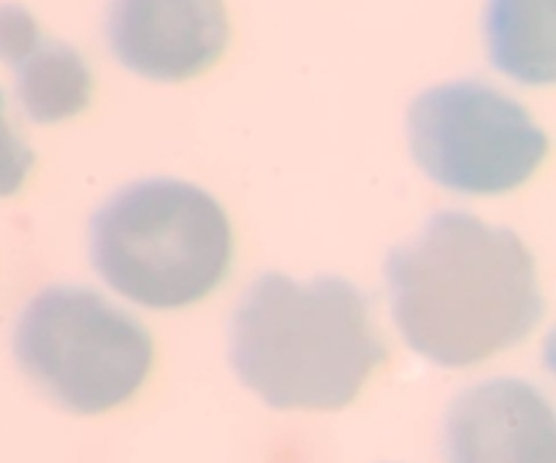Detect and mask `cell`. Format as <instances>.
Returning <instances> with one entry per match:
<instances>
[{
	"instance_id": "6da1fadb",
	"label": "cell",
	"mask_w": 556,
	"mask_h": 463,
	"mask_svg": "<svg viewBox=\"0 0 556 463\" xmlns=\"http://www.w3.org/2000/svg\"><path fill=\"white\" fill-rule=\"evenodd\" d=\"M391 312L407 345L443 369L525 342L546 312L535 255L519 233L467 211H438L386 258Z\"/></svg>"
},
{
	"instance_id": "7a4b0ae2",
	"label": "cell",
	"mask_w": 556,
	"mask_h": 463,
	"mask_svg": "<svg viewBox=\"0 0 556 463\" xmlns=\"http://www.w3.org/2000/svg\"><path fill=\"white\" fill-rule=\"evenodd\" d=\"M228 358L244 388L275 410H342L389 361V347L353 282L266 271L233 309Z\"/></svg>"
},
{
	"instance_id": "3957f363",
	"label": "cell",
	"mask_w": 556,
	"mask_h": 463,
	"mask_svg": "<svg viewBox=\"0 0 556 463\" xmlns=\"http://www.w3.org/2000/svg\"><path fill=\"white\" fill-rule=\"evenodd\" d=\"M90 258L114 293L147 309H182L231 269L233 233L206 190L141 179L117 190L90 222Z\"/></svg>"
},
{
	"instance_id": "277c9868",
	"label": "cell",
	"mask_w": 556,
	"mask_h": 463,
	"mask_svg": "<svg viewBox=\"0 0 556 463\" xmlns=\"http://www.w3.org/2000/svg\"><path fill=\"white\" fill-rule=\"evenodd\" d=\"M14 356L43 396L74 415H101L139 394L155 358L134 314L90 287L54 285L27 301Z\"/></svg>"
},
{
	"instance_id": "5b68a950",
	"label": "cell",
	"mask_w": 556,
	"mask_h": 463,
	"mask_svg": "<svg viewBox=\"0 0 556 463\" xmlns=\"http://www.w3.org/2000/svg\"><path fill=\"white\" fill-rule=\"evenodd\" d=\"M407 141L421 171L462 195L510 193L548 155V136L532 114L478 79L418 92L407 108Z\"/></svg>"
},
{
	"instance_id": "8992f818",
	"label": "cell",
	"mask_w": 556,
	"mask_h": 463,
	"mask_svg": "<svg viewBox=\"0 0 556 463\" xmlns=\"http://www.w3.org/2000/svg\"><path fill=\"white\" fill-rule=\"evenodd\" d=\"M106 38L134 74L185 81L223 57L231 25L223 0H112Z\"/></svg>"
},
{
	"instance_id": "52a82bcc",
	"label": "cell",
	"mask_w": 556,
	"mask_h": 463,
	"mask_svg": "<svg viewBox=\"0 0 556 463\" xmlns=\"http://www.w3.org/2000/svg\"><path fill=\"white\" fill-rule=\"evenodd\" d=\"M448 463H556V421L546 396L500 377L462 390L443 423Z\"/></svg>"
},
{
	"instance_id": "ba28073f",
	"label": "cell",
	"mask_w": 556,
	"mask_h": 463,
	"mask_svg": "<svg viewBox=\"0 0 556 463\" xmlns=\"http://www.w3.org/2000/svg\"><path fill=\"white\" fill-rule=\"evenodd\" d=\"M0 60L14 70L16 98L33 123H63L90 106L85 57L71 43L43 36L25 5L0 3Z\"/></svg>"
},
{
	"instance_id": "9c48e42d",
	"label": "cell",
	"mask_w": 556,
	"mask_h": 463,
	"mask_svg": "<svg viewBox=\"0 0 556 463\" xmlns=\"http://www.w3.org/2000/svg\"><path fill=\"white\" fill-rule=\"evenodd\" d=\"M489 60L500 74L530 87L554 81V0H489Z\"/></svg>"
},
{
	"instance_id": "30bf717a",
	"label": "cell",
	"mask_w": 556,
	"mask_h": 463,
	"mask_svg": "<svg viewBox=\"0 0 556 463\" xmlns=\"http://www.w3.org/2000/svg\"><path fill=\"white\" fill-rule=\"evenodd\" d=\"M36 166V155L30 146L22 141L14 125L5 114V98L0 92V198L14 195L25 184L27 173Z\"/></svg>"
}]
</instances>
